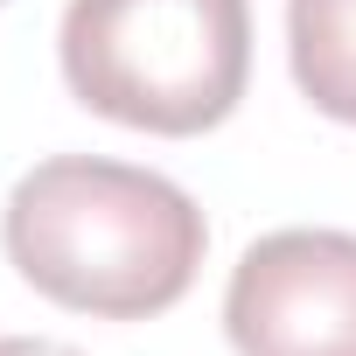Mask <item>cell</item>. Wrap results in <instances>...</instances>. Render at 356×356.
I'll return each mask as SVG.
<instances>
[{
    "label": "cell",
    "mask_w": 356,
    "mask_h": 356,
    "mask_svg": "<svg viewBox=\"0 0 356 356\" xmlns=\"http://www.w3.org/2000/svg\"><path fill=\"white\" fill-rule=\"evenodd\" d=\"M238 356H356V231H266L224 286Z\"/></svg>",
    "instance_id": "obj_3"
},
{
    "label": "cell",
    "mask_w": 356,
    "mask_h": 356,
    "mask_svg": "<svg viewBox=\"0 0 356 356\" xmlns=\"http://www.w3.org/2000/svg\"><path fill=\"white\" fill-rule=\"evenodd\" d=\"M0 8H8V0H0Z\"/></svg>",
    "instance_id": "obj_6"
},
{
    "label": "cell",
    "mask_w": 356,
    "mask_h": 356,
    "mask_svg": "<svg viewBox=\"0 0 356 356\" xmlns=\"http://www.w3.org/2000/svg\"><path fill=\"white\" fill-rule=\"evenodd\" d=\"M286 56L300 98L356 126V0H286Z\"/></svg>",
    "instance_id": "obj_4"
},
{
    "label": "cell",
    "mask_w": 356,
    "mask_h": 356,
    "mask_svg": "<svg viewBox=\"0 0 356 356\" xmlns=\"http://www.w3.org/2000/svg\"><path fill=\"white\" fill-rule=\"evenodd\" d=\"M63 84L84 112L189 140L238 112L252 77L245 0H70L63 8Z\"/></svg>",
    "instance_id": "obj_2"
},
{
    "label": "cell",
    "mask_w": 356,
    "mask_h": 356,
    "mask_svg": "<svg viewBox=\"0 0 356 356\" xmlns=\"http://www.w3.org/2000/svg\"><path fill=\"white\" fill-rule=\"evenodd\" d=\"M0 245L42 300L98 321H147L196 286L210 224L196 196L154 168L49 154L15 182Z\"/></svg>",
    "instance_id": "obj_1"
},
{
    "label": "cell",
    "mask_w": 356,
    "mask_h": 356,
    "mask_svg": "<svg viewBox=\"0 0 356 356\" xmlns=\"http://www.w3.org/2000/svg\"><path fill=\"white\" fill-rule=\"evenodd\" d=\"M0 356H84V349L49 342V335H0Z\"/></svg>",
    "instance_id": "obj_5"
}]
</instances>
